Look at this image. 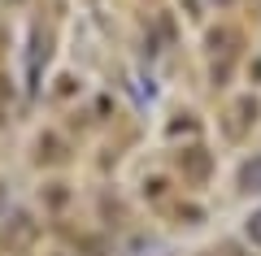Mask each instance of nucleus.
<instances>
[{"label":"nucleus","mask_w":261,"mask_h":256,"mask_svg":"<svg viewBox=\"0 0 261 256\" xmlns=\"http://www.w3.org/2000/svg\"><path fill=\"white\" fill-rule=\"evenodd\" d=\"M240 187L244 191H261V156H252V161L240 165Z\"/></svg>","instance_id":"nucleus-1"},{"label":"nucleus","mask_w":261,"mask_h":256,"mask_svg":"<svg viewBox=\"0 0 261 256\" xmlns=\"http://www.w3.org/2000/svg\"><path fill=\"white\" fill-rule=\"evenodd\" d=\"M187 169H192V174H196V178H205V169H209V156H205V152H200V148H196V152H192V156H187Z\"/></svg>","instance_id":"nucleus-2"},{"label":"nucleus","mask_w":261,"mask_h":256,"mask_svg":"<svg viewBox=\"0 0 261 256\" xmlns=\"http://www.w3.org/2000/svg\"><path fill=\"white\" fill-rule=\"evenodd\" d=\"M248 239H252V243L261 247V209H257V213L248 217Z\"/></svg>","instance_id":"nucleus-3"}]
</instances>
